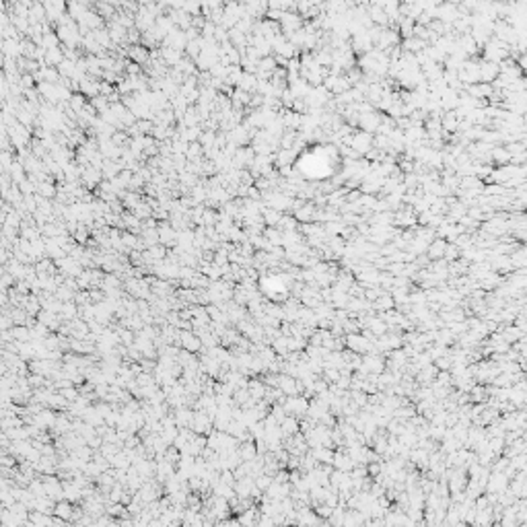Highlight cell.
Instances as JSON below:
<instances>
[{
    "instance_id": "cell-1",
    "label": "cell",
    "mask_w": 527,
    "mask_h": 527,
    "mask_svg": "<svg viewBox=\"0 0 527 527\" xmlns=\"http://www.w3.org/2000/svg\"><path fill=\"white\" fill-rule=\"evenodd\" d=\"M373 142H375V136L369 134V132H362V130H361V132H357V134H352V136H350L348 146H352V151H354V153H359L361 157H364V155L373 148Z\"/></svg>"
},
{
    "instance_id": "cell-16",
    "label": "cell",
    "mask_w": 527,
    "mask_h": 527,
    "mask_svg": "<svg viewBox=\"0 0 527 527\" xmlns=\"http://www.w3.org/2000/svg\"><path fill=\"white\" fill-rule=\"evenodd\" d=\"M264 237L268 239V241L274 245V247H282V241H284V233L278 231L276 227H266L264 229Z\"/></svg>"
},
{
    "instance_id": "cell-8",
    "label": "cell",
    "mask_w": 527,
    "mask_h": 527,
    "mask_svg": "<svg viewBox=\"0 0 527 527\" xmlns=\"http://www.w3.org/2000/svg\"><path fill=\"white\" fill-rule=\"evenodd\" d=\"M447 247H449V243L445 241V239H441V237H437L434 239V241L428 245V251H427V256H428V260H443L445 258V251H447Z\"/></svg>"
},
{
    "instance_id": "cell-19",
    "label": "cell",
    "mask_w": 527,
    "mask_h": 527,
    "mask_svg": "<svg viewBox=\"0 0 527 527\" xmlns=\"http://www.w3.org/2000/svg\"><path fill=\"white\" fill-rule=\"evenodd\" d=\"M58 72H60L62 78H70V81H74L76 78V62H70V60L64 58V62L58 66Z\"/></svg>"
},
{
    "instance_id": "cell-20",
    "label": "cell",
    "mask_w": 527,
    "mask_h": 527,
    "mask_svg": "<svg viewBox=\"0 0 527 527\" xmlns=\"http://www.w3.org/2000/svg\"><path fill=\"white\" fill-rule=\"evenodd\" d=\"M136 214V219H140V221H148V219H153V208H151V204H148L146 200L140 204V206H136V208L132 210Z\"/></svg>"
},
{
    "instance_id": "cell-14",
    "label": "cell",
    "mask_w": 527,
    "mask_h": 527,
    "mask_svg": "<svg viewBox=\"0 0 527 527\" xmlns=\"http://www.w3.org/2000/svg\"><path fill=\"white\" fill-rule=\"evenodd\" d=\"M8 175H10V179H13L15 186H21V183L29 177V175H27V171H25V167H23V163L19 161V159L13 163V167L8 169Z\"/></svg>"
},
{
    "instance_id": "cell-21",
    "label": "cell",
    "mask_w": 527,
    "mask_h": 527,
    "mask_svg": "<svg viewBox=\"0 0 527 527\" xmlns=\"http://www.w3.org/2000/svg\"><path fill=\"white\" fill-rule=\"evenodd\" d=\"M276 229H278V231H282V233H293V231H296V219H295L293 214H284L280 225Z\"/></svg>"
},
{
    "instance_id": "cell-12",
    "label": "cell",
    "mask_w": 527,
    "mask_h": 527,
    "mask_svg": "<svg viewBox=\"0 0 527 527\" xmlns=\"http://www.w3.org/2000/svg\"><path fill=\"white\" fill-rule=\"evenodd\" d=\"M64 62V50L62 48H54V50H45V60L43 66L50 68H58Z\"/></svg>"
},
{
    "instance_id": "cell-27",
    "label": "cell",
    "mask_w": 527,
    "mask_h": 527,
    "mask_svg": "<svg viewBox=\"0 0 527 527\" xmlns=\"http://www.w3.org/2000/svg\"><path fill=\"white\" fill-rule=\"evenodd\" d=\"M62 313H64V317H66V319H72V317H74V313H76V307H74V303L70 301V303L62 305Z\"/></svg>"
},
{
    "instance_id": "cell-7",
    "label": "cell",
    "mask_w": 527,
    "mask_h": 527,
    "mask_svg": "<svg viewBox=\"0 0 527 527\" xmlns=\"http://www.w3.org/2000/svg\"><path fill=\"white\" fill-rule=\"evenodd\" d=\"M99 87H101V81H97V78H93V76H85L83 81H81V93L85 95V97H99Z\"/></svg>"
},
{
    "instance_id": "cell-5",
    "label": "cell",
    "mask_w": 527,
    "mask_h": 527,
    "mask_svg": "<svg viewBox=\"0 0 527 527\" xmlns=\"http://www.w3.org/2000/svg\"><path fill=\"white\" fill-rule=\"evenodd\" d=\"M188 37H186V31H181V29H175L171 35H167V39L161 43V45H167V48H173L177 52H183L186 54V48H188Z\"/></svg>"
},
{
    "instance_id": "cell-29",
    "label": "cell",
    "mask_w": 527,
    "mask_h": 527,
    "mask_svg": "<svg viewBox=\"0 0 527 527\" xmlns=\"http://www.w3.org/2000/svg\"><path fill=\"white\" fill-rule=\"evenodd\" d=\"M284 430L286 432H296V422L295 420H284Z\"/></svg>"
},
{
    "instance_id": "cell-10",
    "label": "cell",
    "mask_w": 527,
    "mask_h": 527,
    "mask_svg": "<svg viewBox=\"0 0 527 527\" xmlns=\"http://www.w3.org/2000/svg\"><path fill=\"white\" fill-rule=\"evenodd\" d=\"M161 58H163V62L167 64V66H171V68H175L183 58V52H177V50H173V48H167V45H161Z\"/></svg>"
},
{
    "instance_id": "cell-22",
    "label": "cell",
    "mask_w": 527,
    "mask_h": 527,
    "mask_svg": "<svg viewBox=\"0 0 527 527\" xmlns=\"http://www.w3.org/2000/svg\"><path fill=\"white\" fill-rule=\"evenodd\" d=\"M181 344L186 346L188 350H198L200 348V340H196L190 331H186V334H181Z\"/></svg>"
},
{
    "instance_id": "cell-13",
    "label": "cell",
    "mask_w": 527,
    "mask_h": 527,
    "mask_svg": "<svg viewBox=\"0 0 527 527\" xmlns=\"http://www.w3.org/2000/svg\"><path fill=\"white\" fill-rule=\"evenodd\" d=\"M258 83H260V78H258L256 74H247V72H243V76H241V81H239V87H237V89L245 91V93H249V95H256Z\"/></svg>"
},
{
    "instance_id": "cell-30",
    "label": "cell",
    "mask_w": 527,
    "mask_h": 527,
    "mask_svg": "<svg viewBox=\"0 0 527 527\" xmlns=\"http://www.w3.org/2000/svg\"><path fill=\"white\" fill-rule=\"evenodd\" d=\"M23 313H25V311H21V309H17V311L13 313V319H15V324H19V326H21L23 322H25V315H23Z\"/></svg>"
},
{
    "instance_id": "cell-28",
    "label": "cell",
    "mask_w": 527,
    "mask_h": 527,
    "mask_svg": "<svg viewBox=\"0 0 527 527\" xmlns=\"http://www.w3.org/2000/svg\"><path fill=\"white\" fill-rule=\"evenodd\" d=\"M13 334H15V338H19V340H27V338L31 336L29 331H27L25 328H23V326H17V328L13 329Z\"/></svg>"
},
{
    "instance_id": "cell-15",
    "label": "cell",
    "mask_w": 527,
    "mask_h": 527,
    "mask_svg": "<svg viewBox=\"0 0 527 527\" xmlns=\"http://www.w3.org/2000/svg\"><path fill=\"white\" fill-rule=\"evenodd\" d=\"M120 200H122V204H124V208H126V210H134L136 206H140V204L144 202L138 192H126Z\"/></svg>"
},
{
    "instance_id": "cell-2",
    "label": "cell",
    "mask_w": 527,
    "mask_h": 527,
    "mask_svg": "<svg viewBox=\"0 0 527 527\" xmlns=\"http://www.w3.org/2000/svg\"><path fill=\"white\" fill-rule=\"evenodd\" d=\"M254 161H256V151L251 146H239L237 148V153H235V157H233V169H247V167H251L254 165Z\"/></svg>"
},
{
    "instance_id": "cell-18",
    "label": "cell",
    "mask_w": 527,
    "mask_h": 527,
    "mask_svg": "<svg viewBox=\"0 0 527 527\" xmlns=\"http://www.w3.org/2000/svg\"><path fill=\"white\" fill-rule=\"evenodd\" d=\"M93 37H95V41L101 45V48H105V50H107V48H116V45H113V41H111V35H109L107 27L93 31Z\"/></svg>"
},
{
    "instance_id": "cell-11",
    "label": "cell",
    "mask_w": 527,
    "mask_h": 527,
    "mask_svg": "<svg viewBox=\"0 0 527 527\" xmlns=\"http://www.w3.org/2000/svg\"><path fill=\"white\" fill-rule=\"evenodd\" d=\"M460 132V118L455 116V111H447L443 113V134H453Z\"/></svg>"
},
{
    "instance_id": "cell-4",
    "label": "cell",
    "mask_w": 527,
    "mask_h": 527,
    "mask_svg": "<svg viewBox=\"0 0 527 527\" xmlns=\"http://www.w3.org/2000/svg\"><path fill=\"white\" fill-rule=\"evenodd\" d=\"M101 181H103V173L99 169H93V167H87L83 171V175H81V183H83V188H87L89 192L91 190H97L101 186Z\"/></svg>"
},
{
    "instance_id": "cell-31",
    "label": "cell",
    "mask_w": 527,
    "mask_h": 527,
    "mask_svg": "<svg viewBox=\"0 0 527 527\" xmlns=\"http://www.w3.org/2000/svg\"><path fill=\"white\" fill-rule=\"evenodd\" d=\"M521 68H523V70H527V56H523V58H521Z\"/></svg>"
},
{
    "instance_id": "cell-26",
    "label": "cell",
    "mask_w": 527,
    "mask_h": 527,
    "mask_svg": "<svg viewBox=\"0 0 527 527\" xmlns=\"http://www.w3.org/2000/svg\"><path fill=\"white\" fill-rule=\"evenodd\" d=\"M33 85H35V76H33V74H23V76H21V87H23V91H31Z\"/></svg>"
},
{
    "instance_id": "cell-25",
    "label": "cell",
    "mask_w": 527,
    "mask_h": 527,
    "mask_svg": "<svg viewBox=\"0 0 527 527\" xmlns=\"http://www.w3.org/2000/svg\"><path fill=\"white\" fill-rule=\"evenodd\" d=\"M210 74H212V78H221V81H225L227 78V66H223L221 62H216L210 68Z\"/></svg>"
},
{
    "instance_id": "cell-6",
    "label": "cell",
    "mask_w": 527,
    "mask_h": 527,
    "mask_svg": "<svg viewBox=\"0 0 527 527\" xmlns=\"http://www.w3.org/2000/svg\"><path fill=\"white\" fill-rule=\"evenodd\" d=\"M128 60L134 64H148L151 62V50H146L144 45H130L128 48Z\"/></svg>"
},
{
    "instance_id": "cell-3",
    "label": "cell",
    "mask_w": 527,
    "mask_h": 527,
    "mask_svg": "<svg viewBox=\"0 0 527 527\" xmlns=\"http://www.w3.org/2000/svg\"><path fill=\"white\" fill-rule=\"evenodd\" d=\"M500 76V64H494V62H482L480 64V81L486 83V85H494Z\"/></svg>"
},
{
    "instance_id": "cell-24",
    "label": "cell",
    "mask_w": 527,
    "mask_h": 527,
    "mask_svg": "<svg viewBox=\"0 0 527 527\" xmlns=\"http://www.w3.org/2000/svg\"><path fill=\"white\" fill-rule=\"evenodd\" d=\"M286 410H291V412H295V414H301V412H305L307 410V402L305 399H291L289 404H286Z\"/></svg>"
},
{
    "instance_id": "cell-9",
    "label": "cell",
    "mask_w": 527,
    "mask_h": 527,
    "mask_svg": "<svg viewBox=\"0 0 527 527\" xmlns=\"http://www.w3.org/2000/svg\"><path fill=\"white\" fill-rule=\"evenodd\" d=\"M293 216L296 219V223H301V225H309V223H313V221H315V216H317V208H315L313 204H305L303 208H299V210H296Z\"/></svg>"
},
{
    "instance_id": "cell-17",
    "label": "cell",
    "mask_w": 527,
    "mask_h": 527,
    "mask_svg": "<svg viewBox=\"0 0 527 527\" xmlns=\"http://www.w3.org/2000/svg\"><path fill=\"white\" fill-rule=\"evenodd\" d=\"M262 216H264V223H266V227H278L280 225V221H282V212H278V210H274V208H264V212H262Z\"/></svg>"
},
{
    "instance_id": "cell-23",
    "label": "cell",
    "mask_w": 527,
    "mask_h": 527,
    "mask_svg": "<svg viewBox=\"0 0 527 527\" xmlns=\"http://www.w3.org/2000/svg\"><path fill=\"white\" fill-rule=\"evenodd\" d=\"M39 307H41V301L37 299L35 295H29V296H27V301H25V309H27V313L35 315V313L39 311Z\"/></svg>"
}]
</instances>
